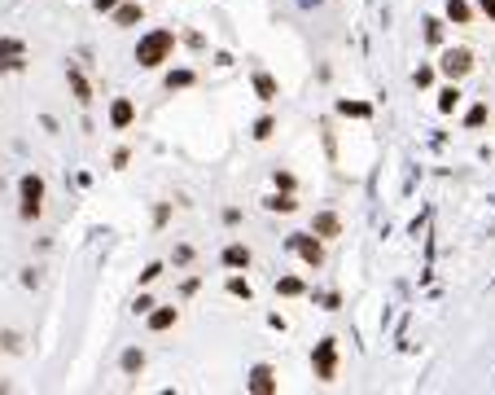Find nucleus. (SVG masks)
Segmentation results:
<instances>
[{"mask_svg": "<svg viewBox=\"0 0 495 395\" xmlns=\"http://www.w3.org/2000/svg\"><path fill=\"white\" fill-rule=\"evenodd\" d=\"M171 49H176V35L171 31H149L136 44V62L140 66H158V62H167V53H171Z\"/></svg>", "mask_w": 495, "mask_h": 395, "instance_id": "obj_1", "label": "nucleus"}, {"mask_svg": "<svg viewBox=\"0 0 495 395\" xmlns=\"http://www.w3.org/2000/svg\"><path fill=\"white\" fill-rule=\"evenodd\" d=\"M18 194H22V220H35V215H40V207H44V181H40L35 172L22 176Z\"/></svg>", "mask_w": 495, "mask_h": 395, "instance_id": "obj_2", "label": "nucleus"}, {"mask_svg": "<svg viewBox=\"0 0 495 395\" xmlns=\"http://www.w3.org/2000/svg\"><path fill=\"white\" fill-rule=\"evenodd\" d=\"M469 66H474V53L469 49H447L443 53V75L461 79V75H469Z\"/></svg>", "mask_w": 495, "mask_h": 395, "instance_id": "obj_3", "label": "nucleus"}, {"mask_svg": "<svg viewBox=\"0 0 495 395\" xmlns=\"http://www.w3.org/2000/svg\"><path fill=\"white\" fill-rule=\"evenodd\" d=\"M333 361H337V347H333V338H324V343L316 347V374H320L324 382H333Z\"/></svg>", "mask_w": 495, "mask_h": 395, "instance_id": "obj_4", "label": "nucleus"}, {"mask_svg": "<svg viewBox=\"0 0 495 395\" xmlns=\"http://www.w3.org/2000/svg\"><path fill=\"white\" fill-rule=\"evenodd\" d=\"M289 246H294L298 255H303V259L311 263V268H320V263H324V250H320L316 242H311V237H303V233H298V237H289Z\"/></svg>", "mask_w": 495, "mask_h": 395, "instance_id": "obj_5", "label": "nucleus"}, {"mask_svg": "<svg viewBox=\"0 0 495 395\" xmlns=\"http://www.w3.org/2000/svg\"><path fill=\"white\" fill-rule=\"evenodd\" d=\"M18 66H22V44L0 40V70H18Z\"/></svg>", "mask_w": 495, "mask_h": 395, "instance_id": "obj_6", "label": "nucleus"}, {"mask_svg": "<svg viewBox=\"0 0 495 395\" xmlns=\"http://www.w3.org/2000/svg\"><path fill=\"white\" fill-rule=\"evenodd\" d=\"M250 391H259V395H272V391H276V382H272V369H255V374H250Z\"/></svg>", "mask_w": 495, "mask_h": 395, "instance_id": "obj_7", "label": "nucleus"}, {"mask_svg": "<svg viewBox=\"0 0 495 395\" xmlns=\"http://www.w3.org/2000/svg\"><path fill=\"white\" fill-rule=\"evenodd\" d=\"M110 119H114V128H127L131 119H136V105H131V101H114L110 105Z\"/></svg>", "mask_w": 495, "mask_h": 395, "instance_id": "obj_8", "label": "nucleus"}, {"mask_svg": "<svg viewBox=\"0 0 495 395\" xmlns=\"http://www.w3.org/2000/svg\"><path fill=\"white\" fill-rule=\"evenodd\" d=\"M224 263H228V268H250V250L233 242V246L224 250Z\"/></svg>", "mask_w": 495, "mask_h": 395, "instance_id": "obj_9", "label": "nucleus"}, {"mask_svg": "<svg viewBox=\"0 0 495 395\" xmlns=\"http://www.w3.org/2000/svg\"><path fill=\"white\" fill-rule=\"evenodd\" d=\"M311 229H316L320 237H337V229H342V224H337V215H329V211H320V215H316V224H311Z\"/></svg>", "mask_w": 495, "mask_h": 395, "instance_id": "obj_10", "label": "nucleus"}, {"mask_svg": "<svg viewBox=\"0 0 495 395\" xmlns=\"http://www.w3.org/2000/svg\"><path fill=\"white\" fill-rule=\"evenodd\" d=\"M171 325H176V307H158V312L149 307V330H171Z\"/></svg>", "mask_w": 495, "mask_h": 395, "instance_id": "obj_11", "label": "nucleus"}, {"mask_svg": "<svg viewBox=\"0 0 495 395\" xmlns=\"http://www.w3.org/2000/svg\"><path fill=\"white\" fill-rule=\"evenodd\" d=\"M114 22H118V27H131V22H140V5H118V9H114Z\"/></svg>", "mask_w": 495, "mask_h": 395, "instance_id": "obj_12", "label": "nucleus"}, {"mask_svg": "<svg viewBox=\"0 0 495 395\" xmlns=\"http://www.w3.org/2000/svg\"><path fill=\"white\" fill-rule=\"evenodd\" d=\"M255 92H259L263 101H272L276 97V79L272 75H255Z\"/></svg>", "mask_w": 495, "mask_h": 395, "instance_id": "obj_13", "label": "nucleus"}, {"mask_svg": "<svg viewBox=\"0 0 495 395\" xmlns=\"http://www.w3.org/2000/svg\"><path fill=\"white\" fill-rule=\"evenodd\" d=\"M70 88H75V97H79V101H92V92H88V79H83L79 70H70Z\"/></svg>", "mask_w": 495, "mask_h": 395, "instance_id": "obj_14", "label": "nucleus"}, {"mask_svg": "<svg viewBox=\"0 0 495 395\" xmlns=\"http://www.w3.org/2000/svg\"><path fill=\"white\" fill-rule=\"evenodd\" d=\"M456 101H461V92H456V88H443V92H439V110H443V114H452Z\"/></svg>", "mask_w": 495, "mask_h": 395, "instance_id": "obj_15", "label": "nucleus"}, {"mask_svg": "<svg viewBox=\"0 0 495 395\" xmlns=\"http://www.w3.org/2000/svg\"><path fill=\"white\" fill-rule=\"evenodd\" d=\"M447 18L452 22H469V5L465 0H447Z\"/></svg>", "mask_w": 495, "mask_h": 395, "instance_id": "obj_16", "label": "nucleus"}, {"mask_svg": "<svg viewBox=\"0 0 495 395\" xmlns=\"http://www.w3.org/2000/svg\"><path fill=\"white\" fill-rule=\"evenodd\" d=\"M268 207H272V211H285V215H289V211L298 207V202L289 198V194H276V198H268Z\"/></svg>", "mask_w": 495, "mask_h": 395, "instance_id": "obj_17", "label": "nucleus"}, {"mask_svg": "<svg viewBox=\"0 0 495 395\" xmlns=\"http://www.w3.org/2000/svg\"><path fill=\"white\" fill-rule=\"evenodd\" d=\"M189 83H193L189 70H171V75H167V88H189Z\"/></svg>", "mask_w": 495, "mask_h": 395, "instance_id": "obj_18", "label": "nucleus"}, {"mask_svg": "<svg viewBox=\"0 0 495 395\" xmlns=\"http://www.w3.org/2000/svg\"><path fill=\"white\" fill-rule=\"evenodd\" d=\"M337 110H342V114H355V119H368V105H364V101H342Z\"/></svg>", "mask_w": 495, "mask_h": 395, "instance_id": "obj_19", "label": "nucleus"}, {"mask_svg": "<svg viewBox=\"0 0 495 395\" xmlns=\"http://www.w3.org/2000/svg\"><path fill=\"white\" fill-rule=\"evenodd\" d=\"M276 290H281V294H303V281H298V277H281V281H276Z\"/></svg>", "mask_w": 495, "mask_h": 395, "instance_id": "obj_20", "label": "nucleus"}, {"mask_svg": "<svg viewBox=\"0 0 495 395\" xmlns=\"http://www.w3.org/2000/svg\"><path fill=\"white\" fill-rule=\"evenodd\" d=\"M140 365H145V356L136 352V347H131V352H123V369H127V374H136Z\"/></svg>", "mask_w": 495, "mask_h": 395, "instance_id": "obj_21", "label": "nucleus"}, {"mask_svg": "<svg viewBox=\"0 0 495 395\" xmlns=\"http://www.w3.org/2000/svg\"><path fill=\"white\" fill-rule=\"evenodd\" d=\"M228 290H233L237 298H250V294H255V290H250V281H246V277H233V281H228Z\"/></svg>", "mask_w": 495, "mask_h": 395, "instance_id": "obj_22", "label": "nucleus"}, {"mask_svg": "<svg viewBox=\"0 0 495 395\" xmlns=\"http://www.w3.org/2000/svg\"><path fill=\"white\" fill-rule=\"evenodd\" d=\"M465 123L469 128H482V123H487V105H474V110L465 114Z\"/></svg>", "mask_w": 495, "mask_h": 395, "instance_id": "obj_23", "label": "nucleus"}, {"mask_svg": "<svg viewBox=\"0 0 495 395\" xmlns=\"http://www.w3.org/2000/svg\"><path fill=\"white\" fill-rule=\"evenodd\" d=\"M425 40H430V44L443 40V22H425Z\"/></svg>", "mask_w": 495, "mask_h": 395, "instance_id": "obj_24", "label": "nucleus"}, {"mask_svg": "<svg viewBox=\"0 0 495 395\" xmlns=\"http://www.w3.org/2000/svg\"><path fill=\"white\" fill-rule=\"evenodd\" d=\"M412 79H417V88H430V83H434V70H430V66H421Z\"/></svg>", "mask_w": 495, "mask_h": 395, "instance_id": "obj_25", "label": "nucleus"}, {"mask_svg": "<svg viewBox=\"0 0 495 395\" xmlns=\"http://www.w3.org/2000/svg\"><path fill=\"white\" fill-rule=\"evenodd\" d=\"M158 277H162V263H149V268L140 272V281H145V285H149V281H158Z\"/></svg>", "mask_w": 495, "mask_h": 395, "instance_id": "obj_26", "label": "nucleus"}, {"mask_svg": "<svg viewBox=\"0 0 495 395\" xmlns=\"http://www.w3.org/2000/svg\"><path fill=\"white\" fill-rule=\"evenodd\" d=\"M255 136H259V141L272 136V119H259V123H255Z\"/></svg>", "mask_w": 495, "mask_h": 395, "instance_id": "obj_27", "label": "nucleus"}, {"mask_svg": "<svg viewBox=\"0 0 495 395\" xmlns=\"http://www.w3.org/2000/svg\"><path fill=\"white\" fill-rule=\"evenodd\" d=\"M118 5H123V0H96V9H101V14H105V9H118Z\"/></svg>", "mask_w": 495, "mask_h": 395, "instance_id": "obj_28", "label": "nucleus"}, {"mask_svg": "<svg viewBox=\"0 0 495 395\" xmlns=\"http://www.w3.org/2000/svg\"><path fill=\"white\" fill-rule=\"evenodd\" d=\"M482 9H487V14L495 18V0H482Z\"/></svg>", "mask_w": 495, "mask_h": 395, "instance_id": "obj_29", "label": "nucleus"}]
</instances>
